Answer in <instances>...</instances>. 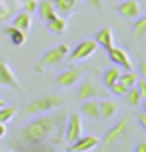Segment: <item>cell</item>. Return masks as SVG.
<instances>
[{"instance_id":"1","label":"cell","mask_w":146,"mask_h":152,"mask_svg":"<svg viewBox=\"0 0 146 152\" xmlns=\"http://www.w3.org/2000/svg\"><path fill=\"white\" fill-rule=\"evenodd\" d=\"M64 128H66V114L50 110L44 112L40 118L28 122L20 132H16L10 144L28 150H46L64 138Z\"/></svg>"},{"instance_id":"2","label":"cell","mask_w":146,"mask_h":152,"mask_svg":"<svg viewBox=\"0 0 146 152\" xmlns=\"http://www.w3.org/2000/svg\"><path fill=\"white\" fill-rule=\"evenodd\" d=\"M66 104V100L62 96H56V94H40L34 100H30L26 108H24V114H44L50 112V110H56Z\"/></svg>"},{"instance_id":"3","label":"cell","mask_w":146,"mask_h":152,"mask_svg":"<svg viewBox=\"0 0 146 152\" xmlns=\"http://www.w3.org/2000/svg\"><path fill=\"white\" fill-rule=\"evenodd\" d=\"M126 130H128V120H126V118L118 120L114 126L104 134L102 142H100V144H102L100 148H102V150H112V148H114L116 144H120V140L126 136Z\"/></svg>"},{"instance_id":"4","label":"cell","mask_w":146,"mask_h":152,"mask_svg":"<svg viewBox=\"0 0 146 152\" xmlns=\"http://www.w3.org/2000/svg\"><path fill=\"white\" fill-rule=\"evenodd\" d=\"M68 52H70V46L68 44H58V46H54V48H50V50H46V52L42 54L40 62H38V70L46 68V66L62 64V62L66 60Z\"/></svg>"},{"instance_id":"5","label":"cell","mask_w":146,"mask_h":152,"mask_svg":"<svg viewBox=\"0 0 146 152\" xmlns=\"http://www.w3.org/2000/svg\"><path fill=\"white\" fill-rule=\"evenodd\" d=\"M88 72V66H72V68L64 70L56 76V84L60 88H68V86H74L78 80H82V76Z\"/></svg>"},{"instance_id":"6","label":"cell","mask_w":146,"mask_h":152,"mask_svg":"<svg viewBox=\"0 0 146 152\" xmlns=\"http://www.w3.org/2000/svg\"><path fill=\"white\" fill-rule=\"evenodd\" d=\"M96 48H98V44L94 42V38H90V40H82V42H78V44L70 50L68 56H70L72 62H80V60L90 58V56L96 52Z\"/></svg>"},{"instance_id":"7","label":"cell","mask_w":146,"mask_h":152,"mask_svg":"<svg viewBox=\"0 0 146 152\" xmlns=\"http://www.w3.org/2000/svg\"><path fill=\"white\" fill-rule=\"evenodd\" d=\"M0 86L12 88V90H16V92H22V86H20V82H18L16 74L10 70L8 60L2 58V56H0Z\"/></svg>"},{"instance_id":"8","label":"cell","mask_w":146,"mask_h":152,"mask_svg":"<svg viewBox=\"0 0 146 152\" xmlns=\"http://www.w3.org/2000/svg\"><path fill=\"white\" fill-rule=\"evenodd\" d=\"M80 136H82V120H80L78 114H72V116H68L66 128H64V140H66L68 144H72V142Z\"/></svg>"},{"instance_id":"9","label":"cell","mask_w":146,"mask_h":152,"mask_svg":"<svg viewBox=\"0 0 146 152\" xmlns=\"http://www.w3.org/2000/svg\"><path fill=\"white\" fill-rule=\"evenodd\" d=\"M100 96H106V94H104V90H100L98 86L94 84V80H90V78L82 80V84H80V88L76 92V98L80 102L88 100V98H100Z\"/></svg>"},{"instance_id":"10","label":"cell","mask_w":146,"mask_h":152,"mask_svg":"<svg viewBox=\"0 0 146 152\" xmlns=\"http://www.w3.org/2000/svg\"><path fill=\"white\" fill-rule=\"evenodd\" d=\"M118 14L122 16V18H126V20H134V18H138L140 14H142V8H140V2L138 0H124V2H120L118 4Z\"/></svg>"},{"instance_id":"11","label":"cell","mask_w":146,"mask_h":152,"mask_svg":"<svg viewBox=\"0 0 146 152\" xmlns=\"http://www.w3.org/2000/svg\"><path fill=\"white\" fill-rule=\"evenodd\" d=\"M98 144H100L98 136H80L68 146V150L70 152H90V150H96Z\"/></svg>"},{"instance_id":"12","label":"cell","mask_w":146,"mask_h":152,"mask_svg":"<svg viewBox=\"0 0 146 152\" xmlns=\"http://www.w3.org/2000/svg\"><path fill=\"white\" fill-rule=\"evenodd\" d=\"M106 52H108V58L112 60V64H116V66H120V68H124V70H132V62H130L128 54L124 52L122 48L112 46V48H108Z\"/></svg>"},{"instance_id":"13","label":"cell","mask_w":146,"mask_h":152,"mask_svg":"<svg viewBox=\"0 0 146 152\" xmlns=\"http://www.w3.org/2000/svg\"><path fill=\"white\" fill-rule=\"evenodd\" d=\"M36 10H38L40 18H42L44 22H50V20L56 18V16H60L52 0H42V2H38V8H36Z\"/></svg>"},{"instance_id":"14","label":"cell","mask_w":146,"mask_h":152,"mask_svg":"<svg viewBox=\"0 0 146 152\" xmlns=\"http://www.w3.org/2000/svg\"><path fill=\"white\" fill-rule=\"evenodd\" d=\"M94 42L98 46H102L104 50L112 48V46H114V42H112V28H110V26H102V28L94 34Z\"/></svg>"},{"instance_id":"15","label":"cell","mask_w":146,"mask_h":152,"mask_svg":"<svg viewBox=\"0 0 146 152\" xmlns=\"http://www.w3.org/2000/svg\"><path fill=\"white\" fill-rule=\"evenodd\" d=\"M98 108H100V118L110 120L116 114V110H118V102L112 98H102V100H98Z\"/></svg>"},{"instance_id":"16","label":"cell","mask_w":146,"mask_h":152,"mask_svg":"<svg viewBox=\"0 0 146 152\" xmlns=\"http://www.w3.org/2000/svg\"><path fill=\"white\" fill-rule=\"evenodd\" d=\"M82 114L88 118H100V108H98V98H88L82 100Z\"/></svg>"},{"instance_id":"17","label":"cell","mask_w":146,"mask_h":152,"mask_svg":"<svg viewBox=\"0 0 146 152\" xmlns=\"http://www.w3.org/2000/svg\"><path fill=\"white\" fill-rule=\"evenodd\" d=\"M4 34L10 38V42H12L14 46H22L24 42H26V32H22L20 28H16V26L4 28Z\"/></svg>"},{"instance_id":"18","label":"cell","mask_w":146,"mask_h":152,"mask_svg":"<svg viewBox=\"0 0 146 152\" xmlns=\"http://www.w3.org/2000/svg\"><path fill=\"white\" fill-rule=\"evenodd\" d=\"M30 22H32V16L30 12H20V14H16L14 18H12V26H16V28H20L22 32H28L30 30Z\"/></svg>"},{"instance_id":"19","label":"cell","mask_w":146,"mask_h":152,"mask_svg":"<svg viewBox=\"0 0 146 152\" xmlns=\"http://www.w3.org/2000/svg\"><path fill=\"white\" fill-rule=\"evenodd\" d=\"M46 26H48V30L52 32V34H64L66 32V26H68V20L64 18V16H56L54 20H50V22H46Z\"/></svg>"},{"instance_id":"20","label":"cell","mask_w":146,"mask_h":152,"mask_svg":"<svg viewBox=\"0 0 146 152\" xmlns=\"http://www.w3.org/2000/svg\"><path fill=\"white\" fill-rule=\"evenodd\" d=\"M54 6H56V10H58V14L60 16H68L74 8H76V4L80 2V0H52Z\"/></svg>"},{"instance_id":"21","label":"cell","mask_w":146,"mask_h":152,"mask_svg":"<svg viewBox=\"0 0 146 152\" xmlns=\"http://www.w3.org/2000/svg\"><path fill=\"white\" fill-rule=\"evenodd\" d=\"M120 72H122V68H120V66H110V68L106 70V72H104V76H102V84H104V86H110V84H114L116 80H118V78H120Z\"/></svg>"},{"instance_id":"22","label":"cell","mask_w":146,"mask_h":152,"mask_svg":"<svg viewBox=\"0 0 146 152\" xmlns=\"http://www.w3.org/2000/svg\"><path fill=\"white\" fill-rule=\"evenodd\" d=\"M124 98H126V102H128L130 106H140V104H142V96H140V92H138L136 86L128 88L126 94H124Z\"/></svg>"},{"instance_id":"23","label":"cell","mask_w":146,"mask_h":152,"mask_svg":"<svg viewBox=\"0 0 146 152\" xmlns=\"http://www.w3.org/2000/svg\"><path fill=\"white\" fill-rule=\"evenodd\" d=\"M132 22H134V38L142 40V38L146 36V18L144 16H138V18H134Z\"/></svg>"},{"instance_id":"24","label":"cell","mask_w":146,"mask_h":152,"mask_svg":"<svg viewBox=\"0 0 146 152\" xmlns=\"http://www.w3.org/2000/svg\"><path fill=\"white\" fill-rule=\"evenodd\" d=\"M138 78H140V76L136 74L134 70H126V72H120V78H118V80H120L126 88H132V86L136 84V80H138Z\"/></svg>"},{"instance_id":"25","label":"cell","mask_w":146,"mask_h":152,"mask_svg":"<svg viewBox=\"0 0 146 152\" xmlns=\"http://www.w3.org/2000/svg\"><path fill=\"white\" fill-rule=\"evenodd\" d=\"M16 112H18L16 106H0V122H4V124L10 122L16 116Z\"/></svg>"},{"instance_id":"26","label":"cell","mask_w":146,"mask_h":152,"mask_svg":"<svg viewBox=\"0 0 146 152\" xmlns=\"http://www.w3.org/2000/svg\"><path fill=\"white\" fill-rule=\"evenodd\" d=\"M108 88H110V92H112L114 96H124V94H126V90H128V88H126V86H124L120 80H116L114 84H110Z\"/></svg>"},{"instance_id":"27","label":"cell","mask_w":146,"mask_h":152,"mask_svg":"<svg viewBox=\"0 0 146 152\" xmlns=\"http://www.w3.org/2000/svg\"><path fill=\"white\" fill-rule=\"evenodd\" d=\"M36 8H38V0H24V10L26 12H36Z\"/></svg>"},{"instance_id":"28","label":"cell","mask_w":146,"mask_h":152,"mask_svg":"<svg viewBox=\"0 0 146 152\" xmlns=\"http://www.w3.org/2000/svg\"><path fill=\"white\" fill-rule=\"evenodd\" d=\"M84 2H86L90 8H94V10L102 12V0H84Z\"/></svg>"},{"instance_id":"29","label":"cell","mask_w":146,"mask_h":152,"mask_svg":"<svg viewBox=\"0 0 146 152\" xmlns=\"http://www.w3.org/2000/svg\"><path fill=\"white\" fill-rule=\"evenodd\" d=\"M4 136H6V124H4V122H0V140H2Z\"/></svg>"},{"instance_id":"30","label":"cell","mask_w":146,"mask_h":152,"mask_svg":"<svg viewBox=\"0 0 146 152\" xmlns=\"http://www.w3.org/2000/svg\"><path fill=\"white\" fill-rule=\"evenodd\" d=\"M138 120H140V124H142V128H146V114L144 112L138 114Z\"/></svg>"},{"instance_id":"31","label":"cell","mask_w":146,"mask_h":152,"mask_svg":"<svg viewBox=\"0 0 146 152\" xmlns=\"http://www.w3.org/2000/svg\"><path fill=\"white\" fill-rule=\"evenodd\" d=\"M136 152H146V140H142V142L136 146Z\"/></svg>"},{"instance_id":"32","label":"cell","mask_w":146,"mask_h":152,"mask_svg":"<svg viewBox=\"0 0 146 152\" xmlns=\"http://www.w3.org/2000/svg\"><path fill=\"white\" fill-rule=\"evenodd\" d=\"M0 106H4V100H2V98H0Z\"/></svg>"}]
</instances>
